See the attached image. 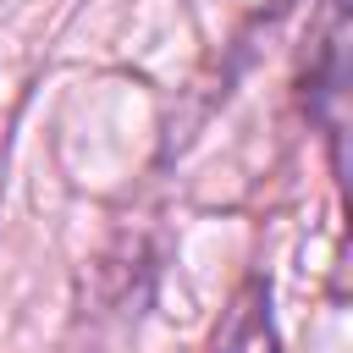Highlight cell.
I'll list each match as a JSON object with an SVG mask.
<instances>
[{"label":"cell","mask_w":353,"mask_h":353,"mask_svg":"<svg viewBox=\"0 0 353 353\" xmlns=\"http://www.w3.org/2000/svg\"><path fill=\"white\" fill-rule=\"evenodd\" d=\"M210 353H281L265 276H248V281L232 292V303H226V314H221V325H215V336H210Z\"/></svg>","instance_id":"obj_1"}]
</instances>
